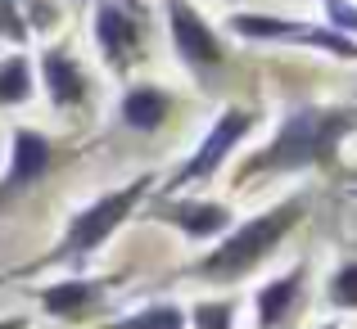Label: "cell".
I'll use <instances>...</instances> for the list:
<instances>
[{
    "mask_svg": "<svg viewBox=\"0 0 357 329\" xmlns=\"http://www.w3.org/2000/svg\"><path fill=\"white\" fill-rule=\"evenodd\" d=\"M353 118L349 113H326V109H298L280 127V136L244 167V176L258 172H298V167H331L340 140L349 136Z\"/></svg>",
    "mask_w": 357,
    "mask_h": 329,
    "instance_id": "1",
    "label": "cell"
},
{
    "mask_svg": "<svg viewBox=\"0 0 357 329\" xmlns=\"http://www.w3.org/2000/svg\"><path fill=\"white\" fill-rule=\"evenodd\" d=\"M298 217H303V203L298 199H289V203H280V208H271V212H262V217H253V221H244L240 230H231L227 239L218 243V248L208 252V257L195 266V275H204V280H218V284H231V280H244L253 266H258L262 257H267L271 248H276L280 239H285L289 230L298 225Z\"/></svg>",
    "mask_w": 357,
    "mask_h": 329,
    "instance_id": "2",
    "label": "cell"
},
{
    "mask_svg": "<svg viewBox=\"0 0 357 329\" xmlns=\"http://www.w3.org/2000/svg\"><path fill=\"white\" fill-rule=\"evenodd\" d=\"M145 190H149V176H140L136 185H122V190L105 194V199H96L91 208H82L77 217H73L68 234H63V243H59V257H68V262L91 257V252H96L100 243H105L109 234H114L118 225L127 221V212L140 203V194H145Z\"/></svg>",
    "mask_w": 357,
    "mask_h": 329,
    "instance_id": "3",
    "label": "cell"
},
{
    "mask_svg": "<svg viewBox=\"0 0 357 329\" xmlns=\"http://www.w3.org/2000/svg\"><path fill=\"white\" fill-rule=\"evenodd\" d=\"M249 131V113H240V109H231V113H222L218 118V127L208 131V140H204L199 149H195V158L181 167V172L172 176V190L176 185H190V181H204L208 172H218L222 167V158L231 154V149L240 145V136Z\"/></svg>",
    "mask_w": 357,
    "mask_h": 329,
    "instance_id": "4",
    "label": "cell"
},
{
    "mask_svg": "<svg viewBox=\"0 0 357 329\" xmlns=\"http://www.w3.org/2000/svg\"><path fill=\"white\" fill-rule=\"evenodd\" d=\"M50 158H54V149H50V140L41 136V131H14V154H9V172H5V181H0V208H5L14 194H23L27 185H36L45 176V167H50Z\"/></svg>",
    "mask_w": 357,
    "mask_h": 329,
    "instance_id": "5",
    "label": "cell"
},
{
    "mask_svg": "<svg viewBox=\"0 0 357 329\" xmlns=\"http://www.w3.org/2000/svg\"><path fill=\"white\" fill-rule=\"evenodd\" d=\"M240 36H262V41H298V45H321V50L335 54H357L353 41L335 32H321V27H307V23H280V18H262V14H236L231 18Z\"/></svg>",
    "mask_w": 357,
    "mask_h": 329,
    "instance_id": "6",
    "label": "cell"
},
{
    "mask_svg": "<svg viewBox=\"0 0 357 329\" xmlns=\"http://www.w3.org/2000/svg\"><path fill=\"white\" fill-rule=\"evenodd\" d=\"M167 18H172V41H176V50H181V59L190 63V68H213V63L222 59L213 32L204 27V18L195 14L185 0H167Z\"/></svg>",
    "mask_w": 357,
    "mask_h": 329,
    "instance_id": "7",
    "label": "cell"
},
{
    "mask_svg": "<svg viewBox=\"0 0 357 329\" xmlns=\"http://www.w3.org/2000/svg\"><path fill=\"white\" fill-rule=\"evenodd\" d=\"M109 294V280H59V284L41 289V307L59 321H86Z\"/></svg>",
    "mask_w": 357,
    "mask_h": 329,
    "instance_id": "8",
    "label": "cell"
},
{
    "mask_svg": "<svg viewBox=\"0 0 357 329\" xmlns=\"http://www.w3.org/2000/svg\"><path fill=\"white\" fill-rule=\"evenodd\" d=\"M96 41H100V50L109 54L114 68H127V59H131V50H136L140 32H136V23L127 18V9H122V5H100V14H96Z\"/></svg>",
    "mask_w": 357,
    "mask_h": 329,
    "instance_id": "9",
    "label": "cell"
},
{
    "mask_svg": "<svg viewBox=\"0 0 357 329\" xmlns=\"http://www.w3.org/2000/svg\"><path fill=\"white\" fill-rule=\"evenodd\" d=\"M163 217L172 221L181 234H190V239H213V234L231 230V208H222V203H204V199L167 203Z\"/></svg>",
    "mask_w": 357,
    "mask_h": 329,
    "instance_id": "10",
    "label": "cell"
},
{
    "mask_svg": "<svg viewBox=\"0 0 357 329\" xmlns=\"http://www.w3.org/2000/svg\"><path fill=\"white\" fill-rule=\"evenodd\" d=\"M298 289H303V266H294V271H285L280 280H271V284L258 294V325L262 329H276L289 312H294Z\"/></svg>",
    "mask_w": 357,
    "mask_h": 329,
    "instance_id": "11",
    "label": "cell"
},
{
    "mask_svg": "<svg viewBox=\"0 0 357 329\" xmlns=\"http://www.w3.org/2000/svg\"><path fill=\"white\" fill-rule=\"evenodd\" d=\"M45 81H50V95L59 99V104H82V95H86V81H82L77 63L59 50L45 54Z\"/></svg>",
    "mask_w": 357,
    "mask_h": 329,
    "instance_id": "12",
    "label": "cell"
},
{
    "mask_svg": "<svg viewBox=\"0 0 357 329\" xmlns=\"http://www.w3.org/2000/svg\"><path fill=\"white\" fill-rule=\"evenodd\" d=\"M122 118H127L136 131H154L158 122L167 118V95H163V90H154V86L127 90V99H122Z\"/></svg>",
    "mask_w": 357,
    "mask_h": 329,
    "instance_id": "13",
    "label": "cell"
},
{
    "mask_svg": "<svg viewBox=\"0 0 357 329\" xmlns=\"http://www.w3.org/2000/svg\"><path fill=\"white\" fill-rule=\"evenodd\" d=\"M109 329H190V316H185L176 303H154V307H145V312H136V316L114 321Z\"/></svg>",
    "mask_w": 357,
    "mask_h": 329,
    "instance_id": "14",
    "label": "cell"
},
{
    "mask_svg": "<svg viewBox=\"0 0 357 329\" xmlns=\"http://www.w3.org/2000/svg\"><path fill=\"white\" fill-rule=\"evenodd\" d=\"M27 90H32V72H27V59H9V63H0V104H23Z\"/></svg>",
    "mask_w": 357,
    "mask_h": 329,
    "instance_id": "15",
    "label": "cell"
},
{
    "mask_svg": "<svg viewBox=\"0 0 357 329\" xmlns=\"http://www.w3.org/2000/svg\"><path fill=\"white\" fill-rule=\"evenodd\" d=\"M331 303L335 307H353V312H357V262H349V266L335 271V280H331Z\"/></svg>",
    "mask_w": 357,
    "mask_h": 329,
    "instance_id": "16",
    "label": "cell"
},
{
    "mask_svg": "<svg viewBox=\"0 0 357 329\" xmlns=\"http://www.w3.org/2000/svg\"><path fill=\"white\" fill-rule=\"evenodd\" d=\"M231 303H199L190 312V325L195 329H231Z\"/></svg>",
    "mask_w": 357,
    "mask_h": 329,
    "instance_id": "17",
    "label": "cell"
},
{
    "mask_svg": "<svg viewBox=\"0 0 357 329\" xmlns=\"http://www.w3.org/2000/svg\"><path fill=\"white\" fill-rule=\"evenodd\" d=\"M23 32H27V23H23V14H18V0H0V36L18 41Z\"/></svg>",
    "mask_w": 357,
    "mask_h": 329,
    "instance_id": "18",
    "label": "cell"
},
{
    "mask_svg": "<svg viewBox=\"0 0 357 329\" xmlns=\"http://www.w3.org/2000/svg\"><path fill=\"white\" fill-rule=\"evenodd\" d=\"M326 9H331V18H335L340 27L357 32V9H353V5H344V0H326Z\"/></svg>",
    "mask_w": 357,
    "mask_h": 329,
    "instance_id": "19",
    "label": "cell"
},
{
    "mask_svg": "<svg viewBox=\"0 0 357 329\" xmlns=\"http://www.w3.org/2000/svg\"><path fill=\"white\" fill-rule=\"evenodd\" d=\"M0 329H27V316H9V321H0Z\"/></svg>",
    "mask_w": 357,
    "mask_h": 329,
    "instance_id": "20",
    "label": "cell"
}]
</instances>
